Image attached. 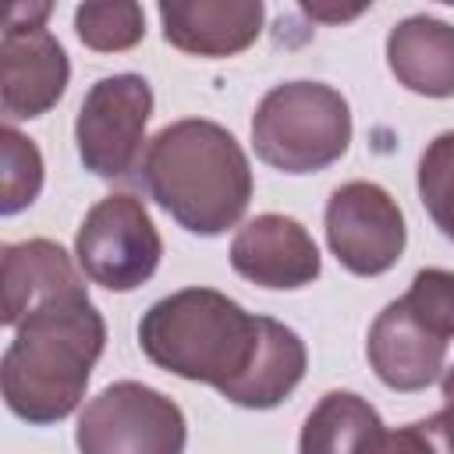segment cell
<instances>
[{"mask_svg": "<svg viewBox=\"0 0 454 454\" xmlns=\"http://www.w3.org/2000/svg\"><path fill=\"white\" fill-rule=\"evenodd\" d=\"M142 355L181 380L206 383L238 408L284 404L305 380V340L270 316L213 287H181L153 301L138 319Z\"/></svg>", "mask_w": 454, "mask_h": 454, "instance_id": "6da1fadb", "label": "cell"}, {"mask_svg": "<svg viewBox=\"0 0 454 454\" xmlns=\"http://www.w3.org/2000/svg\"><path fill=\"white\" fill-rule=\"evenodd\" d=\"M106 348V323L85 291L57 294L21 316L0 358V390L11 415L28 426L67 419Z\"/></svg>", "mask_w": 454, "mask_h": 454, "instance_id": "7a4b0ae2", "label": "cell"}, {"mask_svg": "<svg viewBox=\"0 0 454 454\" xmlns=\"http://www.w3.org/2000/svg\"><path fill=\"white\" fill-rule=\"evenodd\" d=\"M142 184L177 227L199 238L231 231L252 202V167L241 142L206 117L174 121L149 138Z\"/></svg>", "mask_w": 454, "mask_h": 454, "instance_id": "3957f363", "label": "cell"}, {"mask_svg": "<svg viewBox=\"0 0 454 454\" xmlns=\"http://www.w3.org/2000/svg\"><path fill=\"white\" fill-rule=\"evenodd\" d=\"M255 156L284 174H319L351 145V106L326 82L273 85L252 114Z\"/></svg>", "mask_w": 454, "mask_h": 454, "instance_id": "277c9868", "label": "cell"}, {"mask_svg": "<svg viewBox=\"0 0 454 454\" xmlns=\"http://www.w3.org/2000/svg\"><path fill=\"white\" fill-rule=\"evenodd\" d=\"M74 443L85 454H181L188 426L184 411L163 390L121 380L82 408Z\"/></svg>", "mask_w": 454, "mask_h": 454, "instance_id": "5b68a950", "label": "cell"}, {"mask_svg": "<svg viewBox=\"0 0 454 454\" xmlns=\"http://www.w3.org/2000/svg\"><path fill=\"white\" fill-rule=\"evenodd\" d=\"M74 255L92 284L128 294L160 270L163 241L145 202L128 192H114L85 213L74 234Z\"/></svg>", "mask_w": 454, "mask_h": 454, "instance_id": "8992f818", "label": "cell"}, {"mask_svg": "<svg viewBox=\"0 0 454 454\" xmlns=\"http://www.w3.org/2000/svg\"><path fill=\"white\" fill-rule=\"evenodd\" d=\"M153 117V89L142 74H106L92 82L74 117V142L85 170L121 181L142 163L145 124Z\"/></svg>", "mask_w": 454, "mask_h": 454, "instance_id": "52a82bcc", "label": "cell"}, {"mask_svg": "<svg viewBox=\"0 0 454 454\" xmlns=\"http://www.w3.org/2000/svg\"><path fill=\"white\" fill-rule=\"evenodd\" d=\"M323 227L333 259L355 277H380L394 270L408 245L404 213L376 181H348L333 188Z\"/></svg>", "mask_w": 454, "mask_h": 454, "instance_id": "ba28073f", "label": "cell"}, {"mask_svg": "<svg viewBox=\"0 0 454 454\" xmlns=\"http://www.w3.org/2000/svg\"><path fill=\"white\" fill-rule=\"evenodd\" d=\"M231 266L266 291H298L323 273L312 234L284 213H259L241 223L231 241Z\"/></svg>", "mask_w": 454, "mask_h": 454, "instance_id": "9c48e42d", "label": "cell"}, {"mask_svg": "<svg viewBox=\"0 0 454 454\" xmlns=\"http://www.w3.org/2000/svg\"><path fill=\"white\" fill-rule=\"evenodd\" d=\"M163 39L188 57L245 53L266 25L262 0H156Z\"/></svg>", "mask_w": 454, "mask_h": 454, "instance_id": "30bf717a", "label": "cell"}, {"mask_svg": "<svg viewBox=\"0 0 454 454\" xmlns=\"http://www.w3.org/2000/svg\"><path fill=\"white\" fill-rule=\"evenodd\" d=\"M0 64H4L0 106H4L7 124L43 117L67 92L71 60L64 53V46L46 28L4 32Z\"/></svg>", "mask_w": 454, "mask_h": 454, "instance_id": "8fae6325", "label": "cell"}, {"mask_svg": "<svg viewBox=\"0 0 454 454\" xmlns=\"http://www.w3.org/2000/svg\"><path fill=\"white\" fill-rule=\"evenodd\" d=\"M365 355L376 380L390 390L415 394L440 380L447 362V340L419 323L408 305L397 298L390 301L369 326Z\"/></svg>", "mask_w": 454, "mask_h": 454, "instance_id": "7c38bea8", "label": "cell"}, {"mask_svg": "<svg viewBox=\"0 0 454 454\" xmlns=\"http://www.w3.org/2000/svg\"><path fill=\"white\" fill-rule=\"evenodd\" d=\"M0 266H4V326H18L28 309L39 301H50L57 294L85 291V277L71 262V255L50 241V238H28V241H7L0 248Z\"/></svg>", "mask_w": 454, "mask_h": 454, "instance_id": "4fadbf2b", "label": "cell"}, {"mask_svg": "<svg viewBox=\"0 0 454 454\" xmlns=\"http://www.w3.org/2000/svg\"><path fill=\"white\" fill-rule=\"evenodd\" d=\"M387 64L394 78L426 99L454 96V25L411 14L397 21L387 35Z\"/></svg>", "mask_w": 454, "mask_h": 454, "instance_id": "5bb4252c", "label": "cell"}, {"mask_svg": "<svg viewBox=\"0 0 454 454\" xmlns=\"http://www.w3.org/2000/svg\"><path fill=\"white\" fill-rule=\"evenodd\" d=\"M298 450L301 454L387 450V426L365 397L351 390H330L309 411L298 436Z\"/></svg>", "mask_w": 454, "mask_h": 454, "instance_id": "9a60e30c", "label": "cell"}, {"mask_svg": "<svg viewBox=\"0 0 454 454\" xmlns=\"http://www.w3.org/2000/svg\"><path fill=\"white\" fill-rule=\"evenodd\" d=\"M74 32L96 53H124L145 39V14L138 0H82Z\"/></svg>", "mask_w": 454, "mask_h": 454, "instance_id": "2e32d148", "label": "cell"}, {"mask_svg": "<svg viewBox=\"0 0 454 454\" xmlns=\"http://www.w3.org/2000/svg\"><path fill=\"white\" fill-rule=\"evenodd\" d=\"M415 184L436 231L454 241V131H440L422 149Z\"/></svg>", "mask_w": 454, "mask_h": 454, "instance_id": "e0dca14e", "label": "cell"}, {"mask_svg": "<svg viewBox=\"0 0 454 454\" xmlns=\"http://www.w3.org/2000/svg\"><path fill=\"white\" fill-rule=\"evenodd\" d=\"M0 156H4L0 213L14 216V213L28 209L43 192V153L28 135H21L14 124H7L0 131Z\"/></svg>", "mask_w": 454, "mask_h": 454, "instance_id": "ac0fdd59", "label": "cell"}, {"mask_svg": "<svg viewBox=\"0 0 454 454\" xmlns=\"http://www.w3.org/2000/svg\"><path fill=\"white\" fill-rule=\"evenodd\" d=\"M401 301L433 333H440L443 340L454 337V270H440V266L419 270L408 291L401 294Z\"/></svg>", "mask_w": 454, "mask_h": 454, "instance_id": "d6986e66", "label": "cell"}, {"mask_svg": "<svg viewBox=\"0 0 454 454\" xmlns=\"http://www.w3.org/2000/svg\"><path fill=\"white\" fill-rule=\"evenodd\" d=\"M376 0H298L301 14L316 25H348L362 18Z\"/></svg>", "mask_w": 454, "mask_h": 454, "instance_id": "ffe728a7", "label": "cell"}, {"mask_svg": "<svg viewBox=\"0 0 454 454\" xmlns=\"http://www.w3.org/2000/svg\"><path fill=\"white\" fill-rule=\"evenodd\" d=\"M57 0H7L4 32H35L50 21Z\"/></svg>", "mask_w": 454, "mask_h": 454, "instance_id": "44dd1931", "label": "cell"}, {"mask_svg": "<svg viewBox=\"0 0 454 454\" xmlns=\"http://www.w3.org/2000/svg\"><path fill=\"white\" fill-rule=\"evenodd\" d=\"M440 394H443V401L454 408V365L443 372V380H440Z\"/></svg>", "mask_w": 454, "mask_h": 454, "instance_id": "7402d4cb", "label": "cell"}, {"mask_svg": "<svg viewBox=\"0 0 454 454\" xmlns=\"http://www.w3.org/2000/svg\"><path fill=\"white\" fill-rule=\"evenodd\" d=\"M436 4H447V7H454V0H436Z\"/></svg>", "mask_w": 454, "mask_h": 454, "instance_id": "603a6c76", "label": "cell"}]
</instances>
